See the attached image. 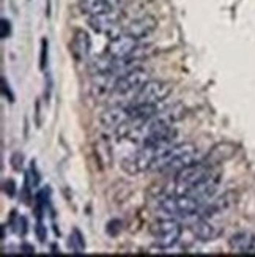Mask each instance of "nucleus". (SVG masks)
<instances>
[{"label":"nucleus","instance_id":"1","mask_svg":"<svg viewBox=\"0 0 255 257\" xmlns=\"http://www.w3.org/2000/svg\"><path fill=\"white\" fill-rule=\"evenodd\" d=\"M197 147L192 142L175 144L172 147L162 150L156 155L153 161L151 171L154 172H180L186 166H189L197 160Z\"/></svg>","mask_w":255,"mask_h":257},{"label":"nucleus","instance_id":"2","mask_svg":"<svg viewBox=\"0 0 255 257\" xmlns=\"http://www.w3.org/2000/svg\"><path fill=\"white\" fill-rule=\"evenodd\" d=\"M184 114H186V109L183 104H173L169 109L159 110L156 115H153L147 121H143V123H140L137 126H132V130L128 133V136L131 141L143 144L150 136H153V134L173 128V125Z\"/></svg>","mask_w":255,"mask_h":257},{"label":"nucleus","instance_id":"3","mask_svg":"<svg viewBox=\"0 0 255 257\" xmlns=\"http://www.w3.org/2000/svg\"><path fill=\"white\" fill-rule=\"evenodd\" d=\"M202 204L189 194H170L159 200V208L175 218H191L200 215Z\"/></svg>","mask_w":255,"mask_h":257},{"label":"nucleus","instance_id":"4","mask_svg":"<svg viewBox=\"0 0 255 257\" xmlns=\"http://www.w3.org/2000/svg\"><path fill=\"white\" fill-rule=\"evenodd\" d=\"M213 171V167H209L205 164L202 160H198L189 166H186L184 169L180 172H176L175 180H173V188H175V194H187L194 189L198 183H200L203 178Z\"/></svg>","mask_w":255,"mask_h":257},{"label":"nucleus","instance_id":"5","mask_svg":"<svg viewBox=\"0 0 255 257\" xmlns=\"http://www.w3.org/2000/svg\"><path fill=\"white\" fill-rule=\"evenodd\" d=\"M145 49H148V48L142 46L139 40L132 38L121 32L120 35L110 38L107 48H106V54L115 60L129 59V57L143 59V52H145Z\"/></svg>","mask_w":255,"mask_h":257},{"label":"nucleus","instance_id":"6","mask_svg":"<svg viewBox=\"0 0 255 257\" xmlns=\"http://www.w3.org/2000/svg\"><path fill=\"white\" fill-rule=\"evenodd\" d=\"M173 90V85L167 81H158L150 79L140 90L134 95L131 103L134 104H154L158 106L159 103L165 101Z\"/></svg>","mask_w":255,"mask_h":257},{"label":"nucleus","instance_id":"7","mask_svg":"<svg viewBox=\"0 0 255 257\" xmlns=\"http://www.w3.org/2000/svg\"><path fill=\"white\" fill-rule=\"evenodd\" d=\"M183 227L178 221L175 219H161L154 222L151 227V233L154 238V244L159 249H169L173 248L181 238Z\"/></svg>","mask_w":255,"mask_h":257},{"label":"nucleus","instance_id":"8","mask_svg":"<svg viewBox=\"0 0 255 257\" xmlns=\"http://www.w3.org/2000/svg\"><path fill=\"white\" fill-rule=\"evenodd\" d=\"M151 79L150 71L137 66V68L131 70L121 76H115L114 81V93L115 95H129L137 93L140 88Z\"/></svg>","mask_w":255,"mask_h":257},{"label":"nucleus","instance_id":"9","mask_svg":"<svg viewBox=\"0 0 255 257\" xmlns=\"http://www.w3.org/2000/svg\"><path fill=\"white\" fill-rule=\"evenodd\" d=\"M156 155H158L156 150L142 145L137 152H134L132 155H129L128 158L121 161V169L128 175H139L147 171H151V166H153L154 158H156Z\"/></svg>","mask_w":255,"mask_h":257},{"label":"nucleus","instance_id":"10","mask_svg":"<svg viewBox=\"0 0 255 257\" xmlns=\"http://www.w3.org/2000/svg\"><path fill=\"white\" fill-rule=\"evenodd\" d=\"M220 183H222V172L217 171V169H213L200 183H198L194 189H191L187 194L192 196L197 202H200L202 205H205L208 202H211V200L216 197L219 188H220Z\"/></svg>","mask_w":255,"mask_h":257},{"label":"nucleus","instance_id":"11","mask_svg":"<svg viewBox=\"0 0 255 257\" xmlns=\"http://www.w3.org/2000/svg\"><path fill=\"white\" fill-rule=\"evenodd\" d=\"M120 21H121L120 10H117V11H109V13H103V15L90 16L88 18V26L98 33H103V35L114 38L123 32L120 26Z\"/></svg>","mask_w":255,"mask_h":257},{"label":"nucleus","instance_id":"12","mask_svg":"<svg viewBox=\"0 0 255 257\" xmlns=\"http://www.w3.org/2000/svg\"><path fill=\"white\" fill-rule=\"evenodd\" d=\"M132 121V109L131 104L125 106H112L106 109L99 115V123L106 130H120L123 126L131 125Z\"/></svg>","mask_w":255,"mask_h":257},{"label":"nucleus","instance_id":"13","mask_svg":"<svg viewBox=\"0 0 255 257\" xmlns=\"http://www.w3.org/2000/svg\"><path fill=\"white\" fill-rule=\"evenodd\" d=\"M156 29H158V19L151 15H143V16H139L136 19L129 21L123 27V33H126V35L136 40H143L150 37Z\"/></svg>","mask_w":255,"mask_h":257},{"label":"nucleus","instance_id":"14","mask_svg":"<svg viewBox=\"0 0 255 257\" xmlns=\"http://www.w3.org/2000/svg\"><path fill=\"white\" fill-rule=\"evenodd\" d=\"M191 232L194 233V237H197L200 241H213L220 235L222 227L217 226L211 218L198 216L191 224Z\"/></svg>","mask_w":255,"mask_h":257},{"label":"nucleus","instance_id":"15","mask_svg":"<svg viewBox=\"0 0 255 257\" xmlns=\"http://www.w3.org/2000/svg\"><path fill=\"white\" fill-rule=\"evenodd\" d=\"M125 0H79V7L82 13L88 16H96L109 13V11H117L123 7Z\"/></svg>","mask_w":255,"mask_h":257},{"label":"nucleus","instance_id":"16","mask_svg":"<svg viewBox=\"0 0 255 257\" xmlns=\"http://www.w3.org/2000/svg\"><path fill=\"white\" fill-rule=\"evenodd\" d=\"M236 153V147L231 142H219L214 147L208 152V155L202 160L205 164H208L209 167L216 169L217 166H220L222 163L228 161L231 156Z\"/></svg>","mask_w":255,"mask_h":257},{"label":"nucleus","instance_id":"17","mask_svg":"<svg viewBox=\"0 0 255 257\" xmlns=\"http://www.w3.org/2000/svg\"><path fill=\"white\" fill-rule=\"evenodd\" d=\"M70 49H71V54L74 55L76 60H79V62L87 60L88 54H90V49H92V40L85 30H82V29L74 30L71 43H70Z\"/></svg>","mask_w":255,"mask_h":257},{"label":"nucleus","instance_id":"18","mask_svg":"<svg viewBox=\"0 0 255 257\" xmlns=\"http://www.w3.org/2000/svg\"><path fill=\"white\" fill-rule=\"evenodd\" d=\"M228 246L238 254H255V235L247 232L235 233L228 240Z\"/></svg>","mask_w":255,"mask_h":257},{"label":"nucleus","instance_id":"19","mask_svg":"<svg viewBox=\"0 0 255 257\" xmlns=\"http://www.w3.org/2000/svg\"><path fill=\"white\" fill-rule=\"evenodd\" d=\"M70 246L74 252H84L85 251V240L84 235L79 232V229H74L70 235Z\"/></svg>","mask_w":255,"mask_h":257},{"label":"nucleus","instance_id":"20","mask_svg":"<svg viewBox=\"0 0 255 257\" xmlns=\"http://www.w3.org/2000/svg\"><path fill=\"white\" fill-rule=\"evenodd\" d=\"M26 185H29V188H37L40 185V175H38V171H37V166L32 164L30 166V171L27 172V177H26Z\"/></svg>","mask_w":255,"mask_h":257},{"label":"nucleus","instance_id":"21","mask_svg":"<svg viewBox=\"0 0 255 257\" xmlns=\"http://www.w3.org/2000/svg\"><path fill=\"white\" fill-rule=\"evenodd\" d=\"M15 230L18 235L24 237L27 230H29V222L26 219V216H16V221H15Z\"/></svg>","mask_w":255,"mask_h":257},{"label":"nucleus","instance_id":"22","mask_svg":"<svg viewBox=\"0 0 255 257\" xmlns=\"http://www.w3.org/2000/svg\"><path fill=\"white\" fill-rule=\"evenodd\" d=\"M11 167H13L15 171H21L22 166H24V155H22L21 152H16L11 155Z\"/></svg>","mask_w":255,"mask_h":257},{"label":"nucleus","instance_id":"23","mask_svg":"<svg viewBox=\"0 0 255 257\" xmlns=\"http://www.w3.org/2000/svg\"><path fill=\"white\" fill-rule=\"evenodd\" d=\"M48 65V40H41V57H40V68L44 70Z\"/></svg>","mask_w":255,"mask_h":257},{"label":"nucleus","instance_id":"24","mask_svg":"<svg viewBox=\"0 0 255 257\" xmlns=\"http://www.w3.org/2000/svg\"><path fill=\"white\" fill-rule=\"evenodd\" d=\"M11 35V22L8 19H2V24H0V37L7 40Z\"/></svg>","mask_w":255,"mask_h":257},{"label":"nucleus","instance_id":"25","mask_svg":"<svg viewBox=\"0 0 255 257\" xmlns=\"http://www.w3.org/2000/svg\"><path fill=\"white\" fill-rule=\"evenodd\" d=\"M2 93L10 103H15V95H13V92H11V88H10L5 77H2Z\"/></svg>","mask_w":255,"mask_h":257},{"label":"nucleus","instance_id":"26","mask_svg":"<svg viewBox=\"0 0 255 257\" xmlns=\"http://www.w3.org/2000/svg\"><path fill=\"white\" fill-rule=\"evenodd\" d=\"M4 191H5V194H8L10 197H13V196L16 194V185H15V182H13V180L5 182V183H4Z\"/></svg>","mask_w":255,"mask_h":257},{"label":"nucleus","instance_id":"27","mask_svg":"<svg viewBox=\"0 0 255 257\" xmlns=\"http://www.w3.org/2000/svg\"><path fill=\"white\" fill-rule=\"evenodd\" d=\"M37 237H38V240L40 241H46V227H44L41 222H38L37 224Z\"/></svg>","mask_w":255,"mask_h":257},{"label":"nucleus","instance_id":"28","mask_svg":"<svg viewBox=\"0 0 255 257\" xmlns=\"http://www.w3.org/2000/svg\"><path fill=\"white\" fill-rule=\"evenodd\" d=\"M21 252L33 254V252H35V246H32V244H29V243H24V244H21Z\"/></svg>","mask_w":255,"mask_h":257}]
</instances>
